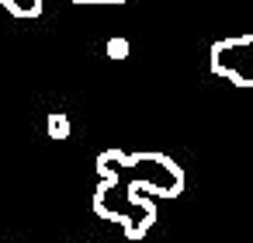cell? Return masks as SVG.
<instances>
[{
  "mask_svg": "<svg viewBox=\"0 0 253 243\" xmlns=\"http://www.w3.org/2000/svg\"><path fill=\"white\" fill-rule=\"evenodd\" d=\"M253 35H232V39H218L208 52L211 73L225 77L236 87H253Z\"/></svg>",
  "mask_w": 253,
  "mask_h": 243,
  "instance_id": "3957f363",
  "label": "cell"
},
{
  "mask_svg": "<svg viewBox=\"0 0 253 243\" xmlns=\"http://www.w3.org/2000/svg\"><path fill=\"white\" fill-rule=\"evenodd\" d=\"M101 181L125 184L146 198H177L184 191V167L167 153H125L104 149L97 156Z\"/></svg>",
  "mask_w": 253,
  "mask_h": 243,
  "instance_id": "6da1fadb",
  "label": "cell"
},
{
  "mask_svg": "<svg viewBox=\"0 0 253 243\" xmlns=\"http://www.w3.org/2000/svg\"><path fill=\"white\" fill-rule=\"evenodd\" d=\"M45 129H49V139H70V115H63V111H52L49 118H45Z\"/></svg>",
  "mask_w": 253,
  "mask_h": 243,
  "instance_id": "5b68a950",
  "label": "cell"
},
{
  "mask_svg": "<svg viewBox=\"0 0 253 243\" xmlns=\"http://www.w3.org/2000/svg\"><path fill=\"white\" fill-rule=\"evenodd\" d=\"M94 212L108 222H118L125 229L128 240H142L153 226H156V201L125 188V184H115V181H101L97 191H94Z\"/></svg>",
  "mask_w": 253,
  "mask_h": 243,
  "instance_id": "7a4b0ae2",
  "label": "cell"
},
{
  "mask_svg": "<svg viewBox=\"0 0 253 243\" xmlns=\"http://www.w3.org/2000/svg\"><path fill=\"white\" fill-rule=\"evenodd\" d=\"M104 52H108V59L122 63V59H128L132 46H128V39H122V35H111V39H108V46H104Z\"/></svg>",
  "mask_w": 253,
  "mask_h": 243,
  "instance_id": "8992f818",
  "label": "cell"
},
{
  "mask_svg": "<svg viewBox=\"0 0 253 243\" xmlns=\"http://www.w3.org/2000/svg\"><path fill=\"white\" fill-rule=\"evenodd\" d=\"M0 7L7 14H14V18H39L45 0H0Z\"/></svg>",
  "mask_w": 253,
  "mask_h": 243,
  "instance_id": "277c9868",
  "label": "cell"
},
{
  "mask_svg": "<svg viewBox=\"0 0 253 243\" xmlns=\"http://www.w3.org/2000/svg\"><path fill=\"white\" fill-rule=\"evenodd\" d=\"M70 4H80V7H118V4H128V0H70Z\"/></svg>",
  "mask_w": 253,
  "mask_h": 243,
  "instance_id": "52a82bcc",
  "label": "cell"
}]
</instances>
